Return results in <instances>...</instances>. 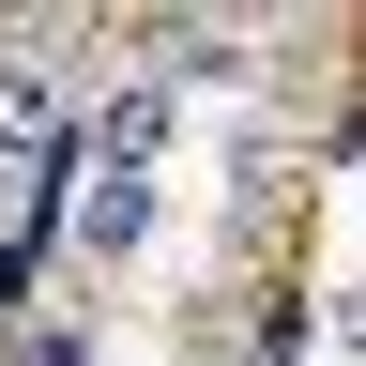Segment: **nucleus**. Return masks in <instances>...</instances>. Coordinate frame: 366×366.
<instances>
[{"label": "nucleus", "mask_w": 366, "mask_h": 366, "mask_svg": "<svg viewBox=\"0 0 366 366\" xmlns=\"http://www.w3.org/2000/svg\"><path fill=\"white\" fill-rule=\"evenodd\" d=\"M153 244V168H76V259H137Z\"/></svg>", "instance_id": "obj_1"}, {"label": "nucleus", "mask_w": 366, "mask_h": 366, "mask_svg": "<svg viewBox=\"0 0 366 366\" xmlns=\"http://www.w3.org/2000/svg\"><path fill=\"white\" fill-rule=\"evenodd\" d=\"M168 46H183V76H244V31H214V16H183Z\"/></svg>", "instance_id": "obj_2"}, {"label": "nucleus", "mask_w": 366, "mask_h": 366, "mask_svg": "<svg viewBox=\"0 0 366 366\" xmlns=\"http://www.w3.org/2000/svg\"><path fill=\"white\" fill-rule=\"evenodd\" d=\"M16 366H92V336H76V320H31V336H16Z\"/></svg>", "instance_id": "obj_3"}, {"label": "nucleus", "mask_w": 366, "mask_h": 366, "mask_svg": "<svg viewBox=\"0 0 366 366\" xmlns=\"http://www.w3.org/2000/svg\"><path fill=\"white\" fill-rule=\"evenodd\" d=\"M199 366H229V351H199Z\"/></svg>", "instance_id": "obj_4"}]
</instances>
